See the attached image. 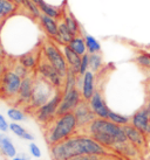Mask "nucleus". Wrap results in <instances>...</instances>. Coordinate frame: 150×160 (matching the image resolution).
<instances>
[{
	"label": "nucleus",
	"mask_w": 150,
	"mask_h": 160,
	"mask_svg": "<svg viewBox=\"0 0 150 160\" xmlns=\"http://www.w3.org/2000/svg\"><path fill=\"white\" fill-rule=\"evenodd\" d=\"M81 93H82V98L83 101L88 102L94 95L95 90V72L88 70L83 76H82V81H81Z\"/></svg>",
	"instance_id": "2eb2a0df"
},
{
	"label": "nucleus",
	"mask_w": 150,
	"mask_h": 160,
	"mask_svg": "<svg viewBox=\"0 0 150 160\" xmlns=\"http://www.w3.org/2000/svg\"><path fill=\"white\" fill-rule=\"evenodd\" d=\"M40 58H41V56H40ZM40 58H39V55H36L35 53L28 52V53H25L19 56L18 62L21 63L22 66L25 68H27L29 71H33V70H36L38 64L40 62Z\"/></svg>",
	"instance_id": "4be33fe9"
},
{
	"label": "nucleus",
	"mask_w": 150,
	"mask_h": 160,
	"mask_svg": "<svg viewBox=\"0 0 150 160\" xmlns=\"http://www.w3.org/2000/svg\"><path fill=\"white\" fill-rule=\"evenodd\" d=\"M38 6H39L41 13L48 15L51 18L55 19V20H61L62 15H63V8L65 7H61V6H54V5L47 4L45 0H40L38 2Z\"/></svg>",
	"instance_id": "412c9836"
},
{
	"label": "nucleus",
	"mask_w": 150,
	"mask_h": 160,
	"mask_svg": "<svg viewBox=\"0 0 150 160\" xmlns=\"http://www.w3.org/2000/svg\"><path fill=\"white\" fill-rule=\"evenodd\" d=\"M113 151L121 154V156H123L124 158H128V159H137V158L140 157L141 150H138L136 146H134L130 142H126L117 144V145L113 148Z\"/></svg>",
	"instance_id": "a211bd4d"
},
{
	"label": "nucleus",
	"mask_w": 150,
	"mask_h": 160,
	"mask_svg": "<svg viewBox=\"0 0 150 160\" xmlns=\"http://www.w3.org/2000/svg\"><path fill=\"white\" fill-rule=\"evenodd\" d=\"M103 66V58L101 54H89V70L93 72H97Z\"/></svg>",
	"instance_id": "cd10ccee"
},
{
	"label": "nucleus",
	"mask_w": 150,
	"mask_h": 160,
	"mask_svg": "<svg viewBox=\"0 0 150 160\" xmlns=\"http://www.w3.org/2000/svg\"><path fill=\"white\" fill-rule=\"evenodd\" d=\"M62 98V90H57L54 96L45 105L34 111L36 120L44 125H48L57 117V110Z\"/></svg>",
	"instance_id": "0eeeda50"
},
{
	"label": "nucleus",
	"mask_w": 150,
	"mask_h": 160,
	"mask_svg": "<svg viewBox=\"0 0 150 160\" xmlns=\"http://www.w3.org/2000/svg\"><path fill=\"white\" fill-rule=\"evenodd\" d=\"M28 151L31 153V156L34 157V158H41V156H42L41 148L38 146V144H35V142H31L28 144Z\"/></svg>",
	"instance_id": "72a5a7b5"
},
{
	"label": "nucleus",
	"mask_w": 150,
	"mask_h": 160,
	"mask_svg": "<svg viewBox=\"0 0 150 160\" xmlns=\"http://www.w3.org/2000/svg\"><path fill=\"white\" fill-rule=\"evenodd\" d=\"M108 119L110 120V122H113V123H115V124L120 125V126H124V125L130 124V117L121 115V113L115 112L113 110H110V112H109Z\"/></svg>",
	"instance_id": "c756f323"
},
{
	"label": "nucleus",
	"mask_w": 150,
	"mask_h": 160,
	"mask_svg": "<svg viewBox=\"0 0 150 160\" xmlns=\"http://www.w3.org/2000/svg\"><path fill=\"white\" fill-rule=\"evenodd\" d=\"M0 152L6 158H9V159H12L15 156H18L17 147L13 144L12 139L5 133H0Z\"/></svg>",
	"instance_id": "aec40b11"
},
{
	"label": "nucleus",
	"mask_w": 150,
	"mask_h": 160,
	"mask_svg": "<svg viewBox=\"0 0 150 160\" xmlns=\"http://www.w3.org/2000/svg\"><path fill=\"white\" fill-rule=\"evenodd\" d=\"M57 90L49 84L48 82L42 80L41 77H35L34 82V89H33V95H32L31 102H29V108L35 111L36 109L41 108L48 102L51 98L54 96V93Z\"/></svg>",
	"instance_id": "39448f33"
},
{
	"label": "nucleus",
	"mask_w": 150,
	"mask_h": 160,
	"mask_svg": "<svg viewBox=\"0 0 150 160\" xmlns=\"http://www.w3.org/2000/svg\"><path fill=\"white\" fill-rule=\"evenodd\" d=\"M8 130H9L8 122L6 120L5 116H3L0 113V131H1V132H7Z\"/></svg>",
	"instance_id": "c9c22d12"
},
{
	"label": "nucleus",
	"mask_w": 150,
	"mask_h": 160,
	"mask_svg": "<svg viewBox=\"0 0 150 160\" xmlns=\"http://www.w3.org/2000/svg\"><path fill=\"white\" fill-rule=\"evenodd\" d=\"M5 56V49H4V47H3V45L0 43V60L4 58Z\"/></svg>",
	"instance_id": "58836bf2"
},
{
	"label": "nucleus",
	"mask_w": 150,
	"mask_h": 160,
	"mask_svg": "<svg viewBox=\"0 0 150 160\" xmlns=\"http://www.w3.org/2000/svg\"><path fill=\"white\" fill-rule=\"evenodd\" d=\"M41 55L63 77L67 75L69 68H68V64L66 62V58L63 56L61 47L56 46L55 42H53V41H46L44 45H42V48H41Z\"/></svg>",
	"instance_id": "20e7f679"
},
{
	"label": "nucleus",
	"mask_w": 150,
	"mask_h": 160,
	"mask_svg": "<svg viewBox=\"0 0 150 160\" xmlns=\"http://www.w3.org/2000/svg\"><path fill=\"white\" fill-rule=\"evenodd\" d=\"M148 70V77H149V80H150V69H147Z\"/></svg>",
	"instance_id": "a19ab883"
},
{
	"label": "nucleus",
	"mask_w": 150,
	"mask_h": 160,
	"mask_svg": "<svg viewBox=\"0 0 150 160\" xmlns=\"http://www.w3.org/2000/svg\"><path fill=\"white\" fill-rule=\"evenodd\" d=\"M38 20H39L40 26L42 27L45 33L49 38H52L53 40H55L57 38V33H59V21L44 13L40 15V18Z\"/></svg>",
	"instance_id": "dca6fc26"
},
{
	"label": "nucleus",
	"mask_w": 150,
	"mask_h": 160,
	"mask_svg": "<svg viewBox=\"0 0 150 160\" xmlns=\"http://www.w3.org/2000/svg\"><path fill=\"white\" fill-rule=\"evenodd\" d=\"M110 150L103 147L88 134H74L71 138L51 146L52 160H68L78 156L109 157Z\"/></svg>",
	"instance_id": "f257e3e1"
},
{
	"label": "nucleus",
	"mask_w": 150,
	"mask_h": 160,
	"mask_svg": "<svg viewBox=\"0 0 150 160\" xmlns=\"http://www.w3.org/2000/svg\"><path fill=\"white\" fill-rule=\"evenodd\" d=\"M18 9V5L12 0H0V25L5 20L13 15Z\"/></svg>",
	"instance_id": "5701e85b"
},
{
	"label": "nucleus",
	"mask_w": 150,
	"mask_h": 160,
	"mask_svg": "<svg viewBox=\"0 0 150 160\" xmlns=\"http://www.w3.org/2000/svg\"><path fill=\"white\" fill-rule=\"evenodd\" d=\"M34 82H35V77L33 75H29L25 77V78H22L18 97L15 99L19 104H21V105H29L32 95H33V89H34Z\"/></svg>",
	"instance_id": "ddd939ff"
},
{
	"label": "nucleus",
	"mask_w": 150,
	"mask_h": 160,
	"mask_svg": "<svg viewBox=\"0 0 150 160\" xmlns=\"http://www.w3.org/2000/svg\"><path fill=\"white\" fill-rule=\"evenodd\" d=\"M147 104H146V108H147V110L149 111L150 113V85H149V88H148V93H147Z\"/></svg>",
	"instance_id": "e433bc0d"
},
{
	"label": "nucleus",
	"mask_w": 150,
	"mask_h": 160,
	"mask_svg": "<svg viewBox=\"0 0 150 160\" xmlns=\"http://www.w3.org/2000/svg\"><path fill=\"white\" fill-rule=\"evenodd\" d=\"M11 160H29L25 154H19V156H15L14 158H12Z\"/></svg>",
	"instance_id": "4c0bfd02"
},
{
	"label": "nucleus",
	"mask_w": 150,
	"mask_h": 160,
	"mask_svg": "<svg viewBox=\"0 0 150 160\" xmlns=\"http://www.w3.org/2000/svg\"><path fill=\"white\" fill-rule=\"evenodd\" d=\"M84 41H86V46H87V52L88 54H96L101 52V45L100 42L92 35H84Z\"/></svg>",
	"instance_id": "bb28decb"
},
{
	"label": "nucleus",
	"mask_w": 150,
	"mask_h": 160,
	"mask_svg": "<svg viewBox=\"0 0 150 160\" xmlns=\"http://www.w3.org/2000/svg\"><path fill=\"white\" fill-rule=\"evenodd\" d=\"M22 78L13 70H5L0 74V95L6 99H17Z\"/></svg>",
	"instance_id": "423d86ee"
},
{
	"label": "nucleus",
	"mask_w": 150,
	"mask_h": 160,
	"mask_svg": "<svg viewBox=\"0 0 150 160\" xmlns=\"http://www.w3.org/2000/svg\"><path fill=\"white\" fill-rule=\"evenodd\" d=\"M104 157H100V156H78V157H74V158H71V159L68 160H103Z\"/></svg>",
	"instance_id": "f704fd0d"
},
{
	"label": "nucleus",
	"mask_w": 150,
	"mask_h": 160,
	"mask_svg": "<svg viewBox=\"0 0 150 160\" xmlns=\"http://www.w3.org/2000/svg\"><path fill=\"white\" fill-rule=\"evenodd\" d=\"M13 71L17 74L18 76H20L21 78H25V77H27V76L31 75V71L28 70L27 68H25L24 66H22L21 63H15L13 67Z\"/></svg>",
	"instance_id": "2f4dec72"
},
{
	"label": "nucleus",
	"mask_w": 150,
	"mask_h": 160,
	"mask_svg": "<svg viewBox=\"0 0 150 160\" xmlns=\"http://www.w3.org/2000/svg\"><path fill=\"white\" fill-rule=\"evenodd\" d=\"M9 131L13 134H15L17 137L20 138V139H22V140H26V142H33V140H34V136H33L31 132H28V131H27L24 126H21L19 123L12 122V123L9 124Z\"/></svg>",
	"instance_id": "393cba45"
},
{
	"label": "nucleus",
	"mask_w": 150,
	"mask_h": 160,
	"mask_svg": "<svg viewBox=\"0 0 150 160\" xmlns=\"http://www.w3.org/2000/svg\"><path fill=\"white\" fill-rule=\"evenodd\" d=\"M32 1H33V2H35V4H38L40 0H32Z\"/></svg>",
	"instance_id": "79ce46f5"
},
{
	"label": "nucleus",
	"mask_w": 150,
	"mask_h": 160,
	"mask_svg": "<svg viewBox=\"0 0 150 160\" xmlns=\"http://www.w3.org/2000/svg\"><path fill=\"white\" fill-rule=\"evenodd\" d=\"M83 101L82 93L79 88H73L69 90L62 91V98L60 102V107L57 110V116L66 115L74 112V110L78 108L80 103Z\"/></svg>",
	"instance_id": "1a4fd4ad"
},
{
	"label": "nucleus",
	"mask_w": 150,
	"mask_h": 160,
	"mask_svg": "<svg viewBox=\"0 0 150 160\" xmlns=\"http://www.w3.org/2000/svg\"><path fill=\"white\" fill-rule=\"evenodd\" d=\"M7 116L8 118L14 123H20V122H24L26 119V113L22 111L20 108L17 107H12L7 110Z\"/></svg>",
	"instance_id": "c85d7f7f"
},
{
	"label": "nucleus",
	"mask_w": 150,
	"mask_h": 160,
	"mask_svg": "<svg viewBox=\"0 0 150 160\" xmlns=\"http://www.w3.org/2000/svg\"><path fill=\"white\" fill-rule=\"evenodd\" d=\"M88 70H89V54L87 53L81 58V66H80L79 75L83 76Z\"/></svg>",
	"instance_id": "473e14b6"
},
{
	"label": "nucleus",
	"mask_w": 150,
	"mask_h": 160,
	"mask_svg": "<svg viewBox=\"0 0 150 160\" xmlns=\"http://www.w3.org/2000/svg\"><path fill=\"white\" fill-rule=\"evenodd\" d=\"M130 124L140 130L142 133H144L147 137H150V113L147 110L146 107L137 110L134 115L130 117Z\"/></svg>",
	"instance_id": "9d476101"
},
{
	"label": "nucleus",
	"mask_w": 150,
	"mask_h": 160,
	"mask_svg": "<svg viewBox=\"0 0 150 160\" xmlns=\"http://www.w3.org/2000/svg\"><path fill=\"white\" fill-rule=\"evenodd\" d=\"M61 50L63 53V56L66 58V62L68 64V68L71 70L75 71L76 74H79L80 66H81V58L79 54H76L74 50H72L68 45H62Z\"/></svg>",
	"instance_id": "f3484780"
},
{
	"label": "nucleus",
	"mask_w": 150,
	"mask_h": 160,
	"mask_svg": "<svg viewBox=\"0 0 150 160\" xmlns=\"http://www.w3.org/2000/svg\"><path fill=\"white\" fill-rule=\"evenodd\" d=\"M123 131L126 136H127L128 142H131L132 145L136 146L138 150H143L147 146V139H148V137L144 133H142L140 130L134 128L131 124L124 125Z\"/></svg>",
	"instance_id": "4468645a"
},
{
	"label": "nucleus",
	"mask_w": 150,
	"mask_h": 160,
	"mask_svg": "<svg viewBox=\"0 0 150 160\" xmlns=\"http://www.w3.org/2000/svg\"><path fill=\"white\" fill-rule=\"evenodd\" d=\"M73 33L69 31V28L66 26V23L63 22V21H60L59 22V33H57V38L55 39L57 43L60 46L62 45H68L72 40H73Z\"/></svg>",
	"instance_id": "b1692460"
},
{
	"label": "nucleus",
	"mask_w": 150,
	"mask_h": 160,
	"mask_svg": "<svg viewBox=\"0 0 150 160\" xmlns=\"http://www.w3.org/2000/svg\"><path fill=\"white\" fill-rule=\"evenodd\" d=\"M84 130H86L87 134H89V136L95 133H104L108 134V136H111L117 142V144L128 142L127 136H126L123 131V126L115 124L109 119L95 118Z\"/></svg>",
	"instance_id": "7ed1b4c3"
},
{
	"label": "nucleus",
	"mask_w": 150,
	"mask_h": 160,
	"mask_svg": "<svg viewBox=\"0 0 150 160\" xmlns=\"http://www.w3.org/2000/svg\"><path fill=\"white\" fill-rule=\"evenodd\" d=\"M24 7L31 13V15H33L34 18L39 19L40 15H41V11H40L39 6H38V4H35V2H33L32 0H25V2H24Z\"/></svg>",
	"instance_id": "7c9ffc66"
},
{
	"label": "nucleus",
	"mask_w": 150,
	"mask_h": 160,
	"mask_svg": "<svg viewBox=\"0 0 150 160\" xmlns=\"http://www.w3.org/2000/svg\"><path fill=\"white\" fill-rule=\"evenodd\" d=\"M69 46V48L72 50H74L76 54H79L80 56H83L84 54H87V46H86V41H84V38L83 36H74L73 38V40L68 43Z\"/></svg>",
	"instance_id": "a878e982"
},
{
	"label": "nucleus",
	"mask_w": 150,
	"mask_h": 160,
	"mask_svg": "<svg viewBox=\"0 0 150 160\" xmlns=\"http://www.w3.org/2000/svg\"><path fill=\"white\" fill-rule=\"evenodd\" d=\"M74 115L76 117V120H78L79 129H86L96 118V116L93 112L92 108H90L87 101H82L80 103L78 108L74 110Z\"/></svg>",
	"instance_id": "9b49d317"
},
{
	"label": "nucleus",
	"mask_w": 150,
	"mask_h": 160,
	"mask_svg": "<svg viewBox=\"0 0 150 160\" xmlns=\"http://www.w3.org/2000/svg\"><path fill=\"white\" fill-rule=\"evenodd\" d=\"M63 22L66 23V26L69 28V31L73 33L74 36L81 35V25L78 21V19L75 18V15L71 12V9H68V7L63 8V15L61 19Z\"/></svg>",
	"instance_id": "6ab92c4d"
},
{
	"label": "nucleus",
	"mask_w": 150,
	"mask_h": 160,
	"mask_svg": "<svg viewBox=\"0 0 150 160\" xmlns=\"http://www.w3.org/2000/svg\"><path fill=\"white\" fill-rule=\"evenodd\" d=\"M89 105L92 108L93 112L95 113L96 118H103V119H108V116L110 112V109L108 108V105L106 104V101L102 96V93L96 90L94 95L92 96V98L88 101Z\"/></svg>",
	"instance_id": "f8f14e48"
},
{
	"label": "nucleus",
	"mask_w": 150,
	"mask_h": 160,
	"mask_svg": "<svg viewBox=\"0 0 150 160\" xmlns=\"http://www.w3.org/2000/svg\"><path fill=\"white\" fill-rule=\"evenodd\" d=\"M36 75L41 77L42 80L46 82H48L49 84L54 87L56 90H62L63 89V84H65V77L55 69V68L48 62L46 61L42 55L40 58V62L36 68Z\"/></svg>",
	"instance_id": "6e6552de"
},
{
	"label": "nucleus",
	"mask_w": 150,
	"mask_h": 160,
	"mask_svg": "<svg viewBox=\"0 0 150 160\" xmlns=\"http://www.w3.org/2000/svg\"><path fill=\"white\" fill-rule=\"evenodd\" d=\"M12 1H14L18 6H24V2H25V0H12Z\"/></svg>",
	"instance_id": "ea45409f"
},
{
	"label": "nucleus",
	"mask_w": 150,
	"mask_h": 160,
	"mask_svg": "<svg viewBox=\"0 0 150 160\" xmlns=\"http://www.w3.org/2000/svg\"><path fill=\"white\" fill-rule=\"evenodd\" d=\"M0 67H1V64H0Z\"/></svg>",
	"instance_id": "37998d69"
},
{
	"label": "nucleus",
	"mask_w": 150,
	"mask_h": 160,
	"mask_svg": "<svg viewBox=\"0 0 150 160\" xmlns=\"http://www.w3.org/2000/svg\"><path fill=\"white\" fill-rule=\"evenodd\" d=\"M78 129H79V124H78L76 117L74 112H71L66 115L57 116L51 124L47 125L45 137L49 146H52L76 134Z\"/></svg>",
	"instance_id": "f03ea898"
}]
</instances>
